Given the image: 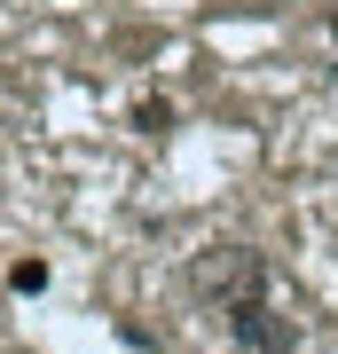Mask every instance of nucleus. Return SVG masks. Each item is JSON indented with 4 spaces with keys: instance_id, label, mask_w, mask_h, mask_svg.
Here are the masks:
<instances>
[{
    "instance_id": "f257e3e1",
    "label": "nucleus",
    "mask_w": 338,
    "mask_h": 354,
    "mask_svg": "<svg viewBox=\"0 0 338 354\" xmlns=\"http://www.w3.org/2000/svg\"><path fill=\"white\" fill-rule=\"evenodd\" d=\"M220 323L236 330V346H252V354H299V346H291V323L276 315V299H267V276L252 291H236V299L220 307Z\"/></svg>"
},
{
    "instance_id": "f03ea898",
    "label": "nucleus",
    "mask_w": 338,
    "mask_h": 354,
    "mask_svg": "<svg viewBox=\"0 0 338 354\" xmlns=\"http://www.w3.org/2000/svg\"><path fill=\"white\" fill-rule=\"evenodd\" d=\"M330 32H338V8H330Z\"/></svg>"
}]
</instances>
